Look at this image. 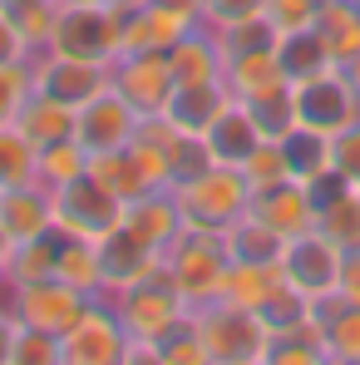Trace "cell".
Wrapping results in <instances>:
<instances>
[{"label": "cell", "mask_w": 360, "mask_h": 365, "mask_svg": "<svg viewBox=\"0 0 360 365\" xmlns=\"http://www.w3.org/2000/svg\"><path fill=\"white\" fill-rule=\"evenodd\" d=\"M10 10V20L20 25V35L30 40V50H50V35H55V10L60 0H0Z\"/></svg>", "instance_id": "obj_35"}, {"label": "cell", "mask_w": 360, "mask_h": 365, "mask_svg": "<svg viewBox=\"0 0 360 365\" xmlns=\"http://www.w3.org/2000/svg\"><path fill=\"white\" fill-rule=\"evenodd\" d=\"M109 302L119 311L128 341H148V346H158L163 336H173L182 321H187V302L178 297V287H173L163 272H153V277H143V282L114 292Z\"/></svg>", "instance_id": "obj_5"}, {"label": "cell", "mask_w": 360, "mask_h": 365, "mask_svg": "<svg viewBox=\"0 0 360 365\" xmlns=\"http://www.w3.org/2000/svg\"><path fill=\"white\" fill-rule=\"evenodd\" d=\"M15 336H20V321H15V311L0 302V365H10L15 356Z\"/></svg>", "instance_id": "obj_47"}, {"label": "cell", "mask_w": 360, "mask_h": 365, "mask_svg": "<svg viewBox=\"0 0 360 365\" xmlns=\"http://www.w3.org/2000/svg\"><path fill=\"white\" fill-rule=\"evenodd\" d=\"M55 227V202L45 182H20V187H0V237L5 247L40 237Z\"/></svg>", "instance_id": "obj_17"}, {"label": "cell", "mask_w": 360, "mask_h": 365, "mask_svg": "<svg viewBox=\"0 0 360 365\" xmlns=\"http://www.w3.org/2000/svg\"><path fill=\"white\" fill-rule=\"evenodd\" d=\"M336 302L360 306V247H346V257H341V277H336Z\"/></svg>", "instance_id": "obj_46"}, {"label": "cell", "mask_w": 360, "mask_h": 365, "mask_svg": "<svg viewBox=\"0 0 360 365\" xmlns=\"http://www.w3.org/2000/svg\"><path fill=\"white\" fill-rule=\"evenodd\" d=\"M277 287H282V267H277V262H232L227 277H222V292H217V297L262 316V306L272 302Z\"/></svg>", "instance_id": "obj_25"}, {"label": "cell", "mask_w": 360, "mask_h": 365, "mask_svg": "<svg viewBox=\"0 0 360 365\" xmlns=\"http://www.w3.org/2000/svg\"><path fill=\"white\" fill-rule=\"evenodd\" d=\"M247 109H252V119H257V128H262L267 138H287V133L297 128V104H292V84H287V89H277V94H262V99H252Z\"/></svg>", "instance_id": "obj_38"}, {"label": "cell", "mask_w": 360, "mask_h": 365, "mask_svg": "<svg viewBox=\"0 0 360 365\" xmlns=\"http://www.w3.org/2000/svg\"><path fill=\"white\" fill-rule=\"evenodd\" d=\"M292 104H297V128L326 133V138H336L346 123L360 119V94H356V84L346 79L341 64L326 69V74L297 79L292 84Z\"/></svg>", "instance_id": "obj_8"}, {"label": "cell", "mask_w": 360, "mask_h": 365, "mask_svg": "<svg viewBox=\"0 0 360 365\" xmlns=\"http://www.w3.org/2000/svg\"><path fill=\"white\" fill-rule=\"evenodd\" d=\"M50 202H55V227H60L64 237L104 242L109 232H119V227H123V197H119V192H109L94 173L50 187Z\"/></svg>", "instance_id": "obj_6"}, {"label": "cell", "mask_w": 360, "mask_h": 365, "mask_svg": "<svg viewBox=\"0 0 360 365\" xmlns=\"http://www.w3.org/2000/svg\"><path fill=\"white\" fill-rule=\"evenodd\" d=\"M242 178L252 182V192H267V187H277V182L292 178V163H287L282 138H262V143H257V153L242 163Z\"/></svg>", "instance_id": "obj_37"}, {"label": "cell", "mask_w": 360, "mask_h": 365, "mask_svg": "<svg viewBox=\"0 0 360 365\" xmlns=\"http://www.w3.org/2000/svg\"><path fill=\"white\" fill-rule=\"evenodd\" d=\"M60 361L64 365H123L128 361V331H123L109 297H94L79 311V321L60 336Z\"/></svg>", "instance_id": "obj_9"}, {"label": "cell", "mask_w": 360, "mask_h": 365, "mask_svg": "<svg viewBox=\"0 0 360 365\" xmlns=\"http://www.w3.org/2000/svg\"><path fill=\"white\" fill-rule=\"evenodd\" d=\"M222 242H227V257L232 262H277L282 257V237L262 217H252V212H242L237 222L222 232Z\"/></svg>", "instance_id": "obj_33"}, {"label": "cell", "mask_w": 360, "mask_h": 365, "mask_svg": "<svg viewBox=\"0 0 360 365\" xmlns=\"http://www.w3.org/2000/svg\"><path fill=\"white\" fill-rule=\"evenodd\" d=\"M321 321H326V356H331V365H360V306L331 297L321 306Z\"/></svg>", "instance_id": "obj_29"}, {"label": "cell", "mask_w": 360, "mask_h": 365, "mask_svg": "<svg viewBox=\"0 0 360 365\" xmlns=\"http://www.w3.org/2000/svg\"><path fill=\"white\" fill-rule=\"evenodd\" d=\"M192 25H202L192 10H178L168 0H148L143 10L123 15V50H158V55H168Z\"/></svg>", "instance_id": "obj_14"}, {"label": "cell", "mask_w": 360, "mask_h": 365, "mask_svg": "<svg viewBox=\"0 0 360 365\" xmlns=\"http://www.w3.org/2000/svg\"><path fill=\"white\" fill-rule=\"evenodd\" d=\"M187 326L197 331V341L207 351V365H267L272 326L247 306L212 297V302L187 311Z\"/></svg>", "instance_id": "obj_1"}, {"label": "cell", "mask_w": 360, "mask_h": 365, "mask_svg": "<svg viewBox=\"0 0 360 365\" xmlns=\"http://www.w3.org/2000/svg\"><path fill=\"white\" fill-rule=\"evenodd\" d=\"M182 212V227H202V232H227L242 212L252 207V182L242 178V168L227 163H207L197 178L173 187Z\"/></svg>", "instance_id": "obj_3"}, {"label": "cell", "mask_w": 360, "mask_h": 365, "mask_svg": "<svg viewBox=\"0 0 360 365\" xmlns=\"http://www.w3.org/2000/svg\"><path fill=\"white\" fill-rule=\"evenodd\" d=\"M168 64H173V79L182 84H222V45L207 25H192L178 45L168 50Z\"/></svg>", "instance_id": "obj_21"}, {"label": "cell", "mask_w": 360, "mask_h": 365, "mask_svg": "<svg viewBox=\"0 0 360 365\" xmlns=\"http://www.w3.org/2000/svg\"><path fill=\"white\" fill-rule=\"evenodd\" d=\"M341 257H346V247L331 242L321 227H311V232H301V237H287V242H282L277 267H282L287 287H297L311 306H326L331 297H336Z\"/></svg>", "instance_id": "obj_7"}, {"label": "cell", "mask_w": 360, "mask_h": 365, "mask_svg": "<svg viewBox=\"0 0 360 365\" xmlns=\"http://www.w3.org/2000/svg\"><path fill=\"white\" fill-rule=\"evenodd\" d=\"M257 10H267V0H202V5H197V20H202L207 30H217V25L242 20V15H257Z\"/></svg>", "instance_id": "obj_44"}, {"label": "cell", "mask_w": 360, "mask_h": 365, "mask_svg": "<svg viewBox=\"0 0 360 365\" xmlns=\"http://www.w3.org/2000/svg\"><path fill=\"white\" fill-rule=\"evenodd\" d=\"M10 365H64V361H60V336H45V331H30V326H20Z\"/></svg>", "instance_id": "obj_40"}, {"label": "cell", "mask_w": 360, "mask_h": 365, "mask_svg": "<svg viewBox=\"0 0 360 365\" xmlns=\"http://www.w3.org/2000/svg\"><path fill=\"white\" fill-rule=\"evenodd\" d=\"M99 262H104V297H114L123 287H133V282L163 272V252L148 247L143 237H133L128 227L109 232V237L99 242Z\"/></svg>", "instance_id": "obj_16"}, {"label": "cell", "mask_w": 360, "mask_h": 365, "mask_svg": "<svg viewBox=\"0 0 360 365\" xmlns=\"http://www.w3.org/2000/svg\"><path fill=\"white\" fill-rule=\"evenodd\" d=\"M331 163H336V173L351 182V187H360V119L346 123V128L331 138Z\"/></svg>", "instance_id": "obj_43"}, {"label": "cell", "mask_w": 360, "mask_h": 365, "mask_svg": "<svg viewBox=\"0 0 360 365\" xmlns=\"http://www.w3.org/2000/svg\"><path fill=\"white\" fill-rule=\"evenodd\" d=\"M267 365H331L321 311L301 316L292 326H277L272 331V346H267Z\"/></svg>", "instance_id": "obj_22"}, {"label": "cell", "mask_w": 360, "mask_h": 365, "mask_svg": "<svg viewBox=\"0 0 360 365\" xmlns=\"http://www.w3.org/2000/svg\"><path fill=\"white\" fill-rule=\"evenodd\" d=\"M138 123H143V114L109 84L99 99H89V104L74 114V138H79L89 153H109V148H123V143L133 138Z\"/></svg>", "instance_id": "obj_13"}, {"label": "cell", "mask_w": 360, "mask_h": 365, "mask_svg": "<svg viewBox=\"0 0 360 365\" xmlns=\"http://www.w3.org/2000/svg\"><path fill=\"white\" fill-rule=\"evenodd\" d=\"M74 114H79V109H69V104H60V99L30 89V99H25L20 114H15V128H20L35 148H50V143L74 138Z\"/></svg>", "instance_id": "obj_23"}, {"label": "cell", "mask_w": 360, "mask_h": 365, "mask_svg": "<svg viewBox=\"0 0 360 365\" xmlns=\"http://www.w3.org/2000/svg\"><path fill=\"white\" fill-rule=\"evenodd\" d=\"M158 365H207V351H202V341H197V331L187 321L173 336L158 341Z\"/></svg>", "instance_id": "obj_41"}, {"label": "cell", "mask_w": 360, "mask_h": 365, "mask_svg": "<svg viewBox=\"0 0 360 365\" xmlns=\"http://www.w3.org/2000/svg\"><path fill=\"white\" fill-rule=\"evenodd\" d=\"M341 69H346V79H351V84H356V94H360V55H351V60L341 64Z\"/></svg>", "instance_id": "obj_48"}, {"label": "cell", "mask_w": 360, "mask_h": 365, "mask_svg": "<svg viewBox=\"0 0 360 365\" xmlns=\"http://www.w3.org/2000/svg\"><path fill=\"white\" fill-rule=\"evenodd\" d=\"M232 257L222 232H202V227H182L173 242L163 247V277L178 287V297L187 302V311L202 302H212L222 292V277H227Z\"/></svg>", "instance_id": "obj_2"}, {"label": "cell", "mask_w": 360, "mask_h": 365, "mask_svg": "<svg viewBox=\"0 0 360 365\" xmlns=\"http://www.w3.org/2000/svg\"><path fill=\"white\" fill-rule=\"evenodd\" d=\"M316 30L326 35L336 64H346L351 55H360V0H326Z\"/></svg>", "instance_id": "obj_31"}, {"label": "cell", "mask_w": 360, "mask_h": 365, "mask_svg": "<svg viewBox=\"0 0 360 365\" xmlns=\"http://www.w3.org/2000/svg\"><path fill=\"white\" fill-rule=\"evenodd\" d=\"M123 227H128L133 237H143L148 247L163 252V247L182 232V212H178L173 187H148V192L128 197V202H123Z\"/></svg>", "instance_id": "obj_19"}, {"label": "cell", "mask_w": 360, "mask_h": 365, "mask_svg": "<svg viewBox=\"0 0 360 365\" xmlns=\"http://www.w3.org/2000/svg\"><path fill=\"white\" fill-rule=\"evenodd\" d=\"M109 5H114V10H123V15H128V10H143V5H148V0H109Z\"/></svg>", "instance_id": "obj_49"}, {"label": "cell", "mask_w": 360, "mask_h": 365, "mask_svg": "<svg viewBox=\"0 0 360 365\" xmlns=\"http://www.w3.org/2000/svg\"><path fill=\"white\" fill-rule=\"evenodd\" d=\"M282 148H287V163H292V178L297 182H321L326 173H336V163H331V138L326 133H311V128H292L287 138H282Z\"/></svg>", "instance_id": "obj_28"}, {"label": "cell", "mask_w": 360, "mask_h": 365, "mask_svg": "<svg viewBox=\"0 0 360 365\" xmlns=\"http://www.w3.org/2000/svg\"><path fill=\"white\" fill-rule=\"evenodd\" d=\"M35 79H30V64H0V123H15L20 104L30 99Z\"/></svg>", "instance_id": "obj_39"}, {"label": "cell", "mask_w": 360, "mask_h": 365, "mask_svg": "<svg viewBox=\"0 0 360 365\" xmlns=\"http://www.w3.org/2000/svg\"><path fill=\"white\" fill-rule=\"evenodd\" d=\"M222 84H227V94H232V99L252 104V99H262V94H277V89H287L292 79H287V69H282V55H277V45H267V50H247V55H232V60L222 64Z\"/></svg>", "instance_id": "obj_20"}, {"label": "cell", "mask_w": 360, "mask_h": 365, "mask_svg": "<svg viewBox=\"0 0 360 365\" xmlns=\"http://www.w3.org/2000/svg\"><path fill=\"white\" fill-rule=\"evenodd\" d=\"M321 5L326 0H267V15L282 35H292V30H311L321 20Z\"/></svg>", "instance_id": "obj_42"}, {"label": "cell", "mask_w": 360, "mask_h": 365, "mask_svg": "<svg viewBox=\"0 0 360 365\" xmlns=\"http://www.w3.org/2000/svg\"><path fill=\"white\" fill-rule=\"evenodd\" d=\"M262 138H267V133L257 128L252 109H247L242 99H227V104H222V114L207 123V133H202V143H207L212 163H227V168H242V163L257 153V143H262Z\"/></svg>", "instance_id": "obj_18"}, {"label": "cell", "mask_w": 360, "mask_h": 365, "mask_svg": "<svg viewBox=\"0 0 360 365\" xmlns=\"http://www.w3.org/2000/svg\"><path fill=\"white\" fill-rule=\"evenodd\" d=\"M168 5H178V10H192V15H197V5H202V0H168Z\"/></svg>", "instance_id": "obj_51"}, {"label": "cell", "mask_w": 360, "mask_h": 365, "mask_svg": "<svg viewBox=\"0 0 360 365\" xmlns=\"http://www.w3.org/2000/svg\"><path fill=\"white\" fill-rule=\"evenodd\" d=\"M20 182H40V148L15 123H0V187Z\"/></svg>", "instance_id": "obj_34"}, {"label": "cell", "mask_w": 360, "mask_h": 365, "mask_svg": "<svg viewBox=\"0 0 360 365\" xmlns=\"http://www.w3.org/2000/svg\"><path fill=\"white\" fill-rule=\"evenodd\" d=\"M55 277H60V282H69V287H79L84 297H104V262H99V242L64 237Z\"/></svg>", "instance_id": "obj_30"}, {"label": "cell", "mask_w": 360, "mask_h": 365, "mask_svg": "<svg viewBox=\"0 0 360 365\" xmlns=\"http://www.w3.org/2000/svg\"><path fill=\"white\" fill-rule=\"evenodd\" d=\"M247 212L262 217L282 242L316 227V197H311V187L297 182V178L277 182V187H267V192H252V207H247Z\"/></svg>", "instance_id": "obj_15"}, {"label": "cell", "mask_w": 360, "mask_h": 365, "mask_svg": "<svg viewBox=\"0 0 360 365\" xmlns=\"http://www.w3.org/2000/svg\"><path fill=\"white\" fill-rule=\"evenodd\" d=\"M60 247H64L60 227H50V232H40V237H25V242H10V252H5V287L55 277V267H60Z\"/></svg>", "instance_id": "obj_24"}, {"label": "cell", "mask_w": 360, "mask_h": 365, "mask_svg": "<svg viewBox=\"0 0 360 365\" xmlns=\"http://www.w3.org/2000/svg\"><path fill=\"white\" fill-rule=\"evenodd\" d=\"M89 173L104 182L109 192H119L123 202L138 197V192H148V178H143V168H138V158H133L128 143L123 148H109V153H89Z\"/></svg>", "instance_id": "obj_32"}, {"label": "cell", "mask_w": 360, "mask_h": 365, "mask_svg": "<svg viewBox=\"0 0 360 365\" xmlns=\"http://www.w3.org/2000/svg\"><path fill=\"white\" fill-rule=\"evenodd\" d=\"M277 55H282V69H287V79L297 84V79H311V74H326V69H336V55H331V45H326V35L311 25V30H292V35H282L277 40Z\"/></svg>", "instance_id": "obj_27"}, {"label": "cell", "mask_w": 360, "mask_h": 365, "mask_svg": "<svg viewBox=\"0 0 360 365\" xmlns=\"http://www.w3.org/2000/svg\"><path fill=\"white\" fill-rule=\"evenodd\" d=\"M114 89L143 119H163L173 94H178V79H173L168 55H158V50H123L114 60Z\"/></svg>", "instance_id": "obj_12"}, {"label": "cell", "mask_w": 360, "mask_h": 365, "mask_svg": "<svg viewBox=\"0 0 360 365\" xmlns=\"http://www.w3.org/2000/svg\"><path fill=\"white\" fill-rule=\"evenodd\" d=\"M5 252H10V247H5V237H0V292H5Z\"/></svg>", "instance_id": "obj_50"}, {"label": "cell", "mask_w": 360, "mask_h": 365, "mask_svg": "<svg viewBox=\"0 0 360 365\" xmlns=\"http://www.w3.org/2000/svg\"><path fill=\"white\" fill-rule=\"evenodd\" d=\"M227 99H232L227 84H182L163 119L173 123V128H182V133H207V123L222 114Z\"/></svg>", "instance_id": "obj_26"}, {"label": "cell", "mask_w": 360, "mask_h": 365, "mask_svg": "<svg viewBox=\"0 0 360 365\" xmlns=\"http://www.w3.org/2000/svg\"><path fill=\"white\" fill-rule=\"evenodd\" d=\"M30 40L20 35V25L10 20V10L0 5V64H30Z\"/></svg>", "instance_id": "obj_45"}, {"label": "cell", "mask_w": 360, "mask_h": 365, "mask_svg": "<svg viewBox=\"0 0 360 365\" xmlns=\"http://www.w3.org/2000/svg\"><path fill=\"white\" fill-rule=\"evenodd\" d=\"M50 50L114 64L123 55V10H114L109 0H60Z\"/></svg>", "instance_id": "obj_4"}, {"label": "cell", "mask_w": 360, "mask_h": 365, "mask_svg": "<svg viewBox=\"0 0 360 365\" xmlns=\"http://www.w3.org/2000/svg\"><path fill=\"white\" fill-rule=\"evenodd\" d=\"M0 302L15 311V321H20V326L45 331V336H64V331L79 321V311L94 302V297H84L79 287H69V282H60V277H45V282L5 287V292H0Z\"/></svg>", "instance_id": "obj_11"}, {"label": "cell", "mask_w": 360, "mask_h": 365, "mask_svg": "<svg viewBox=\"0 0 360 365\" xmlns=\"http://www.w3.org/2000/svg\"><path fill=\"white\" fill-rule=\"evenodd\" d=\"M30 79H35L40 94L60 99L69 109H84L89 99H99L114 84V64L79 60V55H64V50H40V55H30Z\"/></svg>", "instance_id": "obj_10"}, {"label": "cell", "mask_w": 360, "mask_h": 365, "mask_svg": "<svg viewBox=\"0 0 360 365\" xmlns=\"http://www.w3.org/2000/svg\"><path fill=\"white\" fill-rule=\"evenodd\" d=\"M89 173V148L79 138H64V143H50L40 148V182L45 187H60V182H74Z\"/></svg>", "instance_id": "obj_36"}]
</instances>
